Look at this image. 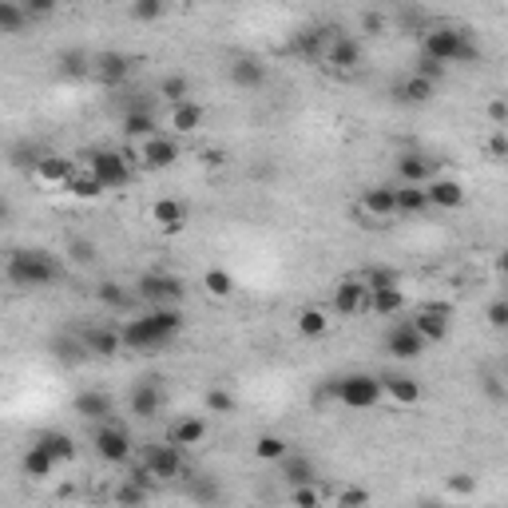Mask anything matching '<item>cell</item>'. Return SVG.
<instances>
[{
    "instance_id": "1",
    "label": "cell",
    "mask_w": 508,
    "mask_h": 508,
    "mask_svg": "<svg viewBox=\"0 0 508 508\" xmlns=\"http://www.w3.org/2000/svg\"><path fill=\"white\" fill-rule=\"evenodd\" d=\"M179 334H183L179 306H155V310H147V314L127 321V326L120 329V342H123L127 353H151V350L171 345Z\"/></svg>"
},
{
    "instance_id": "2",
    "label": "cell",
    "mask_w": 508,
    "mask_h": 508,
    "mask_svg": "<svg viewBox=\"0 0 508 508\" xmlns=\"http://www.w3.org/2000/svg\"><path fill=\"white\" fill-rule=\"evenodd\" d=\"M4 278L16 290H48L60 278V262L40 247H20V250H8Z\"/></svg>"
},
{
    "instance_id": "3",
    "label": "cell",
    "mask_w": 508,
    "mask_h": 508,
    "mask_svg": "<svg viewBox=\"0 0 508 508\" xmlns=\"http://www.w3.org/2000/svg\"><path fill=\"white\" fill-rule=\"evenodd\" d=\"M421 56L433 64H472L480 60V48L469 40V32L456 24H433L421 32Z\"/></svg>"
},
{
    "instance_id": "4",
    "label": "cell",
    "mask_w": 508,
    "mask_h": 508,
    "mask_svg": "<svg viewBox=\"0 0 508 508\" xmlns=\"http://www.w3.org/2000/svg\"><path fill=\"white\" fill-rule=\"evenodd\" d=\"M329 393L345 405V409H377L381 405V381L374 374H345L329 381Z\"/></svg>"
},
{
    "instance_id": "5",
    "label": "cell",
    "mask_w": 508,
    "mask_h": 508,
    "mask_svg": "<svg viewBox=\"0 0 508 508\" xmlns=\"http://www.w3.org/2000/svg\"><path fill=\"white\" fill-rule=\"evenodd\" d=\"M83 167L104 183V191H115V187H127V183H131V155H127V151L96 147V151H88V163Z\"/></svg>"
},
{
    "instance_id": "6",
    "label": "cell",
    "mask_w": 508,
    "mask_h": 508,
    "mask_svg": "<svg viewBox=\"0 0 508 508\" xmlns=\"http://www.w3.org/2000/svg\"><path fill=\"white\" fill-rule=\"evenodd\" d=\"M135 294H139V298L147 302L151 310H155V306H179L183 294H187V286H183L175 274L151 270V274H143L139 282H135Z\"/></svg>"
},
{
    "instance_id": "7",
    "label": "cell",
    "mask_w": 508,
    "mask_h": 508,
    "mask_svg": "<svg viewBox=\"0 0 508 508\" xmlns=\"http://www.w3.org/2000/svg\"><path fill=\"white\" fill-rule=\"evenodd\" d=\"M143 464H147V472L159 480V485H167V480H183V472H187V461H183V448L175 445H147V453H143Z\"/></svg>"
},
{
    "instance_id": "8",
    "label": "cell",
    "mask_w": 508,
    "mask_h": 508,
    "mask_svg": "<svg viewBox=\"0 0 508 508\" xmlns=\"http://www.w3.org/2000/svg\"><path fill=\"white\" fill-rule=\"evenodd\" d=\"M91 80L99 83V88H123L127 80H131V56L127 52H91Z\"/></svg>"
},
{
    "instance_id": "9",
    "label": "cell",
    "mask_w": 508,
    "mask_h": 508,
    "mask_svg": "<svg viewBox=\"0 0 508 508\" xmlns=\"http://www.w3.org/2000/svg\"><path fill=\"white\" fill-rule=\"evenodd\" d=\"M91 445H96V456L107 464H131V437L120 425H96L91 429Z\"/></svg>"
},
{
    "instance_id": "10",
    "label": "cell",
    "mask_w": 508,
    "mask_h": 508,
    "mask_svg": "<svg viewBox=\"0 0 508 508\" xmlns=\"http://www.w3.org/2000/svg\"><path fill=\"white\" fill-rule=\"evenodd\" d=\"M369 306V290L361 278H342V282L334 286V298H329V314L337 318H358L366 314Z\"/></svg>"
},
{
    "instance_id": "11",
    "label": "cell",
    "mask_w": 508,
    "mask_h": 508,
    "mask_svg": "<svg viewBox=\"0 0 508 508\" xmlns=\"http://www.w3.org/2000/svg\"><path fill=\"white\" fill-rule=\"evenodd\" d=\"M358 210H361V218H366V226H389V218H397L393 187H366Z\"/></svg>"
},
{
    "instance_id": "12",
    "label": "cell",
    "mask_w": 508,
    "mask_h": 508,
    "mask_svg": "<svg viewBox=\"0 0 508 508\" xmlns=\"http://www.w3.org/2000/svg\"><path fill=\"white\" fill-rule=\"evenodd\" d=\"M139 163L147 171H171L179 163V143L171 135H151V139L139 143Z\"/></svg>"
},
{
    "instance_id": "13",
    "label": "cell",
    "mask_w": 508,
    "mask_h": 508,
    "mask_svg": "<svg viewBox=\"0 0 508 508\" xmlns=\"http://www.w3.org/2000/svg\"><path fill=\"white\" fill-rule=\"evenodd\" d=\"M75 159L67 155H52V151H44V155L36 159V167H32V179L40 183V187H67V179L75 175Z\"/></svg>"
},
{
    "instance_id": "14",
    "label": "cell",
    "mask_w": 508,
    "mask_h": 508,
    "mask_svg": "<svg viewBox=\"0 0 508 508\" xmlns=\"http://www.w3.org/2000/svg\"><path fill=\"white\" fill-rule=\"evenodd\" d=\"M385 350H389V358H397V361H417L429 345L421 342V334L409 326V321H397L385 337Z\"/></svg>"
},
{
    "instance_id": "15",
    "label": "cell",
    "mask_w": 508,
    "mask_h": 508,
    "mask_svg": "<svg viewBox=\"0 0 508 508\" xmlns=\"http://www.w3.org/2000/svg\"><path fill=\"white\" fill-rule=\"evenodd\" d=\"M127 409H131L139 421L159 417V409H163V389H159V381H155V377L139 381V385L127 393Z\"/></svg>"
},
{
    "instance_id": "16",
    "label": "cell",
    "mask_w": 508,
    "mask_h": 508,
    "mask_svg": "<svg viewBox=\"0 0 508 508\" xmlns=\"http://www.w3.org/2000/svg\"><path fill=\"white\" fill-rule=\"evenodd\" d=\"M409 326L417 329L425 345L445 342V337H448V306H425V310H417V314L409 318Z\"/></svg>"
},
{
    "instance_id": "17",
    "label": "cell",
    "mask_w": 508,
    "mask_h": 508,
    "mask_svg": "<svg viewBox=\"0 0 508 508\" xmlns=\"http://www.w3.org/2000/svg\"><path fill=\"white\" fill-rule=\"evenodd\" d=\"M377 381H381V397H389L397 409H413L421 401V381H413L409 374H385Z\"/></svg>"
},
{
    "instance_id": "18",
    "label": "cell",
    "mask_w": 508,
    "mask_h": 508,
    "mask_svg": "<svg viewBox=\"0 0 508 508\" xmlns=\"http://www.w3.org/2000/svg\"><path fill=\"white\" fill-rule=\"evenodd\" d=\"M425 199H429V207H437V210H456V207H464V187H461V179L437 175V179L425 183Z\"/></svg>"
},
{
    "instance_id": "19",
    "label": "cell",
    "mask_w": 508,
    "mask_h": 508,
    "mask_svg": "<svg viewBox=\"0 0 508 508\" xmlns=\"http://www.w3.org/2000/svg\"><path fill=\"white\" fill-rule=\"evenodd\" d=\"M334 72H353V67L361 64V44L353 36H334L326 44V56H321Z\"/></svg>"
},
{
    "instance_id": "20",
    "label": "cell",
    "mask_w": 508,
    "mask_h": 508,
    "mask_svg": "<svg viewBox=\"0 0 508 508\" xmlns=\"http://www.w3.org/2000/svg\"><path fill=\"white\" fill-rule=\"evenodd\" d=\"M72 413L83 421H107L112 417V397L104 389H80L72 401Z\"/></svg>"
},
{
    "instance_id": "21",
    "label": "cell",
    "mask_w": 508,
    "mask_h": 508,
    "mask_svg": "<svg viewBox=\"0 0 508 508\" xmlns=\"http://www.w3.org/2000/svg\"><path fill=\"white\" fill-rule=\"evenodd\" d=\"M202 437H207V417H199V413H187V417L171 421V429H167V445H175V448H191Z\"/></svg>"
},
{
    "instance_id": "22",
    "label": "cell",
    "mask_w": 508,
    "mask_h": 508,
    "mask_svg": "<svg viewBox=\"0 0 508 508\" xmlns=\"http://www.w3.org/2000/svg\"><path fill=\"white\" fill-rule=\"evenodd\" d=\"M278 469H282L286 488L318 485V469H314V461H310V456H302V453H286L282 461H278Z\"/></svg>"
},
{
    "instance_id": "23",
    "label": "cell",
    "mask_w": 508,
    "mask_h": 508,
    "mask_svg": "<svg viewBox=\"0 0 508 508\" xmlns=\"http://www.w3.org/2000/svg\"><path fill=\"white\" fill-rule=\"evenodd\" d=\"M226 75H231V83L234 88H262L266 83V64L262 60H254V56H239V60H231V67H226Z\"/></svg>"
},
{
    "instance_id": "24",
    "label": "cell",
    "mask_w": 508,
    "mask_h": 508,
    "mask_svg": "<svg viewBox=\"0 0 508 508\" xmlns=\"http://www.w3.org/2000/svg\"><path fill=\"white\" fill-rule=\"evenodd\" d=\"M397 179L409 183V187H425V183L433 179V163H429L421 151H405V155L397 159Z\"/></svg>"
},
{
    "instance_id": "25",
    "label": "cell",
    "mask_w": 508,
    "mask_h": 508,
    "mask_svg": "<svg viewBox=\"0 0 508 508\" xmlns=\"http://www.w3.org/2000/svg\"><path fill=\"white\" fill-rule=\"evenodd\" d=\"M369 314L377 318H393L405 310V290L401 286H377V290H369Z\"/></svg>"
},
{
    "instance_id": "26",
    "label": "cell",
    "mask_w": 508,
    "mask_h": 508,
    "mask_svg": "<svg viewBox=\"0 0 508 508\" xmlns=\"http://www.w3.org/2000/svg\"><path fill=\"white\" fill-rule=\"evenodd\" d=\"M329 326H334V318H329L326 306H302L298 318H294V329H298L302 337H326Z\"/></svg>"
},
{
    "instance_id": "27",
    "label": "cell",
    "mask_w": 508,
    "mask_h": 508,
    "mask_svg": "<svg viewBox=\"0 0 508 508\" xmlns=\"http://www.w3.org/2000/svg\"><path fill=\"white\" fill-rule=\"evenodd\" d=\"M83 350H88L91 358H104V361H112L115 353L123 350V342H120V329H112V326H99V329H91V334H88V342H83Z\"/></svg>"
},
{
    "instance_id": "28",
    "label": "cell",
    "mask_w": 508,
    "mask_h": 508,
    "mask_svg": "<svg viewBox=\"0 0 508 508\" xmlns=\"http://www.w3.org/2000/svg\"><path fill=\"white\" fill-rule=\"evenodd\" d=\"M167 127H171L175 135H194L202 127V107L187 99V104H175L171 112H167Z\"/></svg>"
},
{
    "instance_id": "29",
    "label": "cell",
    "mask_w": 508,
    "mask_h": 508,
    "mask_svg": "<svg viewBox=\"0 0 508 508\" xmlns=\"http://www.w3.org/2000/svg\"><path fill=\"white\" fill-rule=\"evenodd\" d=\"M151 218H155L163 231H183V223H187V207H183L179 199H155L151 202Z\"/></svg>"
},
{
    "instance_id": "30",
    "label": "cell",
    "mask_w": 508,
    "mask_h": 508,
    "mask_svg": "<svg viewBox=\"0 0 508 508\" xmlns=\"http://www.w3.org/2000/svg\"><path fill=\"white\" fill-rule=\"evenodd\" d=\"M32 445H40V448H44V453L52 456L56 464L75 461V441H72V437H67V433H60V429H48V433H40Z\"/></svg>"
},
{
    "instance_id": "31",
    "label": "cell",
    "mask_w": 508,
    "mask_h": 508,
    "mask_svg": "<svg viewBox=\"0 0 508 508\" xmlns=\"http://www.w3.org/2000/svg\"><path fill=\"white\" fill-rule=\"evenodd\" d=\"M123 135L127 139H151V135H159V123L155 115L147 112V107H131V112H123Z\"/></svg>"
},
{
    "instance_id": "32",
    "label": "cell",
    "mask_w": 508,
    "mask_h": 508,
    "mask_svg": "<svg viewBox=\"0 0 508 508\" xmlns=\"http://www.w3.org/2000/svg\"><path fill=\"white\" fill-rule=\"evenodd\" d=\"M202 294L215 298V302H226L234 294V274L231 270H223V266H210L207 274H202Z\"/></svg>"
},
{
    "instance_id": "33",
    "label": "cell",
    "mask_w": 508,
    "mask_h": 508,
    "mask_svg": "<svg viewBox=\"0 0 508 508\" xmlns=\"http://www.w3.org/2000/svg\"><path fill=\"white\" fill-rule=\"evenodd\" d=\"M393 199H397V215H425V210H429L425 187H409V183H397V187H393Z\"/></svg>"
},
{
    "instance_id": "34",
    "label": "cell",
    "mask_w": 508,
    "mask_h": 508,
    "mask_svg": "<svg viewBox=\"0 0 508 508\" xmlns=\"http://www.w3.org/2000/svg\"><path fill=\"white\" fill-rule=\"evenodd\" d=\"M286 453H290V441H286V437H278V433H262V437H254V461H262V464H278Z\"/></svg>"
},
{
    "instance_id": "35",
    "label": "cell",
    "mask_w": 508,
    "mask_h": 508,
    "mask_svg": "<svg viewBox=\"0 0 508 508\" xmlns=\"http://www.w3.org/2000/svg\"><path fill=\"white\" fill-rule=\"evenodd\" d=\"M20 469H24V477H32V480H48V477H52V469H56V461L40 445H28V448H24Z\"/></svg>"
},
{
    "instance_id": "36",
    "label": "cell",
    "mask_w": 508,
    "mask_h": 508,
    "mask_svg": "<svg viewBox=\"0 0 508 508\" xmlns=\"http://www.w3.org/2000/svg\"><path fill=\"white\" fill-rule=\"evenodd\" d=\"M67 194H72V199H99V194H104V183L96 179V175L88 171V167H75V175L72 179H67V187H64Z\"/></svg>"
},
{
    "instance_id": "37",
    "label": "cell",
    "mask_w": 508,
    "mask_h": 508,
    "mask_svg": "<svg viewBox=\"0 0 508 508\" xmlns=\"http://www.w3.org/2000/svg\"><path fill=\"white\" fill-rule=\"evenodd\" d=\"M91 72V52L88 48H64L60 52V75L64 80H83Z\"/></svg>"
},
{
    "instance_id": "38",
    "label": "cell",
    "mask_w": 508,
    "mask_h": 508,
    "mask_svg": "<svg viewBox=\"0 0 508 508\" xmlns=\"http://www.w3.org/2000/svg\"><path fill=\"white\" fill-rule=\"evenodd\" d=\"M187 480V496L194 504H215L218 496H223V488H218V480L215 477H202V472H191V477H183Z\"/></svg>"
},
{
    "instance_id": "39",
    "label": "cell",
    "mask_w": 508,
    "mask_h": 508,
    "mask_svg": "<svg viewBox=\"0 0 508 508\" xmlns=\"http://www.w3.org/2000/svg\"><path fill=\"white\" fill-rule=\"evenodd\" d=\"M159 99H167V104H187L191 99V80L183 72H171V75H163L159 80Z\"/></svg>"
},
{
    "instance_id": "40",
    "label": "cell",
    "mask_w": 508,
    "mask_h": 508,
    "mask_svg": "<svg viewBox=\"0 0 508 508\" xmlns=\"http://www.w3.org/2000/svg\"><path fill=\"white\" fill-rule=\"evenodd\" d=\"M437 91V83L421 80V75H405V83L397 88V99H405V104H429Z\"/></svg>"
},
{
    "instance_id": "41",
    "label": "cell",
    "mask_w": 508,
    "mask_h": 508,
    "mask_svg": "<svg viewBox=\"0 0 508 508\" xmlns=\"http://www.w3.org/2000/svg\"><path fill=\"white\" fill-rule=\"evenodd\" d=\"M44 155V151L36 147L32 139H20V143H12V151H8V163L16 167V171H28L32 175V167H36V159Z\"/></svg>"
},
{
    "instance_id": "42",
    "label": "cell",
    "mask_w": 508,
    "mask_h": 508,
    "mask_svg": "<svg viewBox=\"0 0 508 508\" xmlns=\"http://www.w3.org/2000/svg\"><path fill=\"white\" fill-rule=\"evenodd\" d=\"M234 393L231 389H223V385H215V389H207V393H202V409L207 413H215V417H226V413H234Z\"/></svg>"
},
{
    "instance_id": "43",
    "label": "cell",
    "mask_w": 508,
    "mask_h": 508,
    "mask_svg": "<svg viewBox=\"0 0 508 508\" xmlns=\"http://www.w3.org/2000/svg\"><path fill=\"white\" fill-rule=\"evenodd\" d=\"M147 501H151L147 488L131 485L127 477L120 480V485H115V508H147Z\"/></svg>"
},
{
    "instance_id": "44",
    "label": "cell",
    "mask_w": 508,
    "mask_h": 508,
    "mask_svg": "<svg viewBox=\"0 0 508 508\" xmlns=\"http://www.w3.org/2000/svg\"><path fill=\"white\" fill-rule=\"evenodd\" d=\"M329 32H321V28H306V32H298V52L302 56H310V60H318V56H326V44H329Z\"/></svg>"
},
{
    "instance_id": "45",
    "label": "cell",
    "mask_w": 508,
    "mask_h": 508,
    "mask_svg": "<svg viewBox=\"0 0 508 508\" xmlns=\"http://www.w3.org/2000/svg\"><path fill=\"white\" fill-rule=\"evenodd\" d=\"M96 298L104 302L107 310H127V286L115 282V278H104V282L96 286Z\"/></svg>"
},
{
    "instance_id": "46",
    "label": "cell",
    "mask_w": 508,
    "mask_h": 508,
    "mask_svg": "<svg viewBox=\"0 0 508 508\" xmlns=\"http://www.w3.org/2000/svg\"><path fill=\"white\" fill-rule=\"evenodd\" d=\"M28 16H24V4L16 0H0V32H24Z\"/></svg>"
},
{
    "instance_id": "47",
    "label": "cell",
    "mask_w": 508,
    "mask_h": 508,
    "mask_svg": "<svg viewBox=\"0 0 508 508\" xmlns=\"http://www.w3.org/2000/svg\"><path fill=\"white\" fill-rule=\"evenodd\" d=\"M167 12V4L163 0H135L131 8H127V16L131 20H139V24H151V20H159V16Z\"/></svg>"
},
{
    "instance_id": "48",
    "label": "cell",
    "mask_w": 508,
    "mask_h": 508,
    "mask_svg": "<svg viewBox=\"0 0 508 508\" xmlns=\"http://www.w3.org/2000/svg\"><path fill=\"white\" fill-rule=\"evenodd\" d=\"M290 504H294V508H326V496H321V485H302V488H290Z\"/></svg>"
},
{
    "instance_id": "49",
    "label": "cell",
    "mask_w": 508,
    "mask_h": 508,
    "mask_svg": "<svg viewBox=\"0 0 508 508\" xmlns=\"http://www.w3.org/2000/svg\"><path fill=\"white\" fill-rule=\"evenodd\" d=\"M445 493L477 496V477H472V472H448V477H445Z\"/></svg>"
},
{
    "instance_id": "50",
    "label": "cell",
    "mask_w": 508,
    "mask_h": 508,
    "mask_svg": "<svg viewBox=\"0 0 508 508\" xmlns=\"http://www.w3.org/2000/svg\"><path fill=\"white\" fill-rule=\"evenodd\" d=\"M337 508H369V493L358 485L342 488V493H337Z\"/></svg>"
},
{
    "instance_id": "51",
    "label": "cell",
    "mask_w": 508,
    "mask_h": 508,
    "mask_svg": "<svg viewBox=\"0 0 508 508\" xmlns=\"http://www.w3.org/2000/svg\"><path fill=\"white\" fill-rule=\"evenodd\" d=\"M127 480H131V485H139V488H147V493H155V485H159V480L155 477H151V472H147V464H127Z\"/></svg>"
},
{
    "instance_id": "52",
    "label": "cell",
    "mask_w": 508,
    "mask_h": 508,
    "mask_svg": "<svg viewBox=\"0 0 508 508\" xmlns=\"http://www.w3.org/2000/svg\"><path fill=\"white\" fill-rule=\"evenodd\" d=\"M485 115H488V123H493V131H504V120H508V104L501 96H493L488 99V107H485Z\"/></svg>"
},
{
    "instance_id": "53",
    "label": "cell",
    "mask_w": 508,
    "mask_h": 508,
    "mask_svg": "<svg viewBox=\"0 0 508 508\" xmlns=\"http://www.w3.org/2000/svg\"><path fill=\"white\" fill-rule=\"evenodd\" d=\"M413 75H421V80H429V83H441V80H445V67H441V64H433V60H425V56H421V60L413 64Z\"/></svg>"
},
{
    "instance_id": "54",
    "label": "cell",
    "mask_w": 508,
    "mask_h": 508,
    "mask_svg": "<svg viewBox=\"0 0 508 508\" xmlns=\"http://www.w3.org/2000/svg\"><path fill=\"white\" fill-rule=\"evenodd\" d=\"M485 318H488V326H493V329H504V326H508V302H504V298L488 302Z\"/></svg>"
},
{
    "instance_id": "55",
    "label": "cell",
    "mask_w": 508,
    "mask_h": 508,
    "mask_svg": "<svg viewBox=\"0 0 508 508\" xmlns=\"http://www.w3.org/2000/svg\"><path fill=\"white\" fill-rule=\"evenodd\" d=\"M485 151H488V159H493V163H501V159L508 155V135L504 131H493V135H488V143H485Z\"/></svg>"
},
{
    "instance_id": "56",
    "label": "cell",
    "mask_w": 508,
    "mask_h": 508,
    "mask_svg": "<svg viewBox=\"0 0 508 508\" xmlns=\"http://www.w3.org/2000/svg\"><path fill=\"white\" fill-rule=\"evenodd\" d=\"M389 28V16L377 12V8H369V12H361V32H385Z\"/></svg>"
},
{
    "instance_id": "57",
    "label": "cell",
    "mask_w": 508,
    "mask_h": 508,
    "mask_svg": "<svg viewBox=\"0 0 508 508\" xmlns=\"http://www.w3.org/2000/svg\"><path fill=\"white\" fill-rule=\"evenodd\" d=\"M67 254H72L75 262H91V258H96V242H88V239H72V242H67Z\"/></svg>"
},
{
    "instance_id": "58",
    "label": "cell",
    "mask_w": 508,
    "mask_h": 508,
    "mask_svg": "<svg viewBox=\"0 0 508 508\" xmlns=\"http://www.w3.org/2000/svg\"><path fill=\"white\" fill-rule=\"evenodd\" d=\"M52 12H56L52 0H32V4H24V16H28V20H48Z\"/></svg>"
},
{
    "instance_id": "59",
    "label": "cell",
    "mask_w": 508,
    "mask_h": 508,
    "mask_svg": "<svg viewBox=\"0 0 508 508\" xmlns=\"http://www.w3.org/2000/svg\"><path fill=\"white\" fill-rule=\"evenodd\" d=\"M485 393L493 397V401H504V397H508V393H504V381L496 377V374H488V377H485Z\"/></svg>"
},
{
    "instance_id": "60",
    "label": "cell",
    "mask_w": 508,
    "mask_h": 508,
    "mask_svg": "<svg viewBox=\"0 0 508 508\" xmlns=\"http://www.w3.org/2000/svg\"><path fill=\"white\" fill-rule=\"evenodd\" d=\"M60 358L75 361V358H83V353H80V345H75V342H60Z\"/></svg>"
},
{
    "instance_id": "61",
    "label": "cell",
    "mask_w": 508,
    "mask_h": 508,
    "mask_svg": "<svg viewBox=\"0 0 508 508\" xmlns=\"http://www.w3.org/2000/svg\"><path fill=\"white\" fill-rule=\"evenodd\" d=\"M202 163H207V167H218V163H226V155H223V151H202Z\"/></svg>"
},
{
    "instance_id": "62",
    "label": "cell",
    "mask_w": 508,
    "mask_h": 508,
    "mask_svg": "<svg viewBox=\"0 0 508 508\" xmlns=\"http://www.w3.org/2000/svg\"><path fill=\"white\" fill-rule=\"evenodd\" d=\"M421 508H448L445 501H421Z\"/></svg>"
},
{
    "instance_id": "63",
    "label": "cell",
    "mask_w": 508,
    "mask_h": 508,
    "mask_svg": "<svg viewBox=\"0 0 508 508\" xmlns=\"http://www.w3.org/2000/svg\"><path fill=\"white\" fill-rule=\"evenodd\" d=\"M4 215H8V202H4V199H0V223H4Z\"/></svg>"
}]
</instances>
